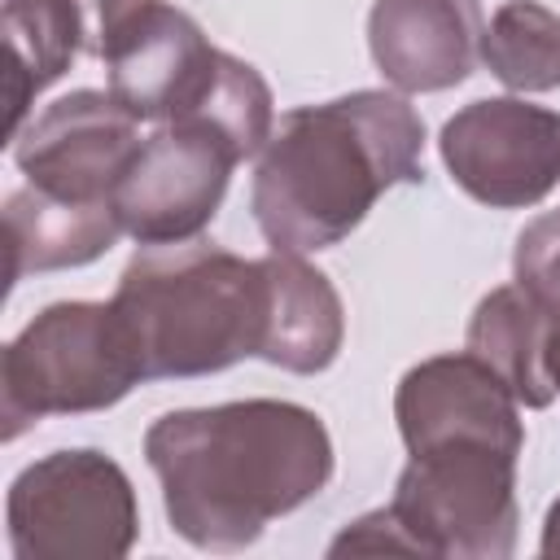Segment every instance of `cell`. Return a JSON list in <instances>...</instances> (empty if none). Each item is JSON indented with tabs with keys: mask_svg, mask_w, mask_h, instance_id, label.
Segmentation results:
<instances>
[{
	"mask_svg": "<svg viewBox=\"0 0 560 560\" xmlns=\"http://www.w3.org/2000/svg\"><path fill=\"white\" fill-rule=\"evenodd\" d=\"M144 459L171 529L201 551H241L332 477L328 424L284 398L179 407L149 424Z\"/></svg>",
	"mask_w": 560,
	"mask_h": 560,
	"instance_id": "6da1fadb",
	"label": "cell"
},
{
	"mask_svg": "<svg viewBox=\"0 0 560 560\" xmlns=\"http://www.w3.org/2000/svg\"><path fill=\"white\" fill-rule=\"evenodd\" d=\"M424 122L402 92L359 88L289 109L258 149L249 210L271 249L341 245L398 184H420Z\"/></svg>",
	"mask_w": 560,
	"mask_h": 560,
	"instance_id": "7a4b0ae2",
	"label": "cell"
},
{
	"mask_svg": "<svg viewBox=\"0 0 560 560\" xmlns=\"http://www.w3.org/2000/svg\"><path fill=\"white\" fill-rule=\"evenodd\" d=\"M114 311L144 381H188L258 359L267 341V271L210 241L144 245L118 276Z\"/></svg>",
	"mask_w": 560,
	"mask_h": 560,
	"instance_id": "3957f363",
	"label": "cell"
},
{
	"mask_svg": "<svg viewBox=\"0 0 560 560\" xmlns=\"http://www.w3.org/2000/svg\"><path fill=\"white\" fill-rule=\"evenodd\" d=\"M144 381L114 302H52L0 354L4 438L44 416H83L122 402Z\"/></svg>",
	"mask_w": 560,
	"mask_h": 560,
	"instance_id": "277c9868",
	"label": "cell"
},
{
	"mask_svg": "<svg viewBox=\"0 0 560 560\" xmlns=\"http://www.w3.org/2000/svg\"><path fill=\"white\" fill-rule=\"evenodd\" d=\"M516 459L494 442H442L407 455L385 503L407 556L508 560L521 525Z\"/></svg>",
	"mask_w": 560,
	"mask_h": 560,
	"instance_id": "5b68a950",
	"label": "cell"
},
{
	"mask_svg": "<svg viewBox=\"0 0 560 560\" xmlns=\"http://www.w3.org/2000/svg\"><path fill=\"white\" fill-rule=\"evenodd\" d=\"M4 529L18 560H122L140 538L136 486L96 446L52 451L13 477Z\"/></svg>",
	"mask_w": 560,
	"mask_h": 560,
	"instance_id": "8992f818",
	"label": "cell"
},
{
	"mask_svg": "<svg viewBox=\"0 0 560 560\" xmlns=\"http://www.w3.org/2000/svg\"><path fill=\"white\" fill-rule=\"evenodd\" d=\"M96 57L114 101L140 122H175L210 92L223 48L166 0H92Z\"/></svg>",
	"mask_w": 560,
	"mask_h": 560,
	"instance_id": "52a82bcc",
	"label": "cell"
},
{
	"mask_svg": "<svg viewBox=\"0 0 560 560\" xmlns=\"http://www.w3.org/2000/svg\"><path fill=\"white\" fill-rule=\"evenodd\" d=\"M438 153L472 201L525 210L560 184V114L525 96H486L442 122Z\"/></svg>",
	"mask_w": 560,
	"mask_h": 560,
	"instance_id": "ba28073f",
	"label": "cell"
},
{
	"mask_svg": "<svg viewBox=\"0 0 560 560\" xmlns=\"http://www.w3.org/2000/svg\"><path fill=\"white\" fill-rule=\"evenodd\" d=\"M241 153L201 122H162L144 136L114 188L118 223L140 245L197 241L223 206Z\"/></svg>",
	"mask_w": 560,
	"mask_h": 560,
	"instance_id": "9c48e42d",
	"label": "cell"
},
{
	"mask_svg": "<svg viewBox=\"0 0 560 560\" xmlns=\"http://www.w3.org/2000/svg\"><path fill=\"white\" fill-rule=\"evenodd\" d=\"M140 144V118L127 114L109 88L57 96L9 140L26 184L66 201H114Z\"/></svg>",
	"mask_w": 560,
	"mask_h": 560,
	"instance_id": "30bf717a",
	"label": "cell"
},
{
	"mask_svg": "<svg viewBox=\"0 0 560 560\" xmlns=\"http://www.w3.org/2000/svg\"><path fill=\"white\" fill-rule=\"evenodd\" d=\"M394 420L407 455L442 442H494L525 451L516 394L472 354H433L402 372L394 389Z\"/></svg>",
	"mask_w": 560,
	"mask_h": 560,
	"instance_id": "8fae6325",
	"label": "cell"
},
{
	"mask_svg": "<svg viewBox=\"0 0 560 560\" xmlns=\"http://www.w3.org/2000/svg\"><path fill=\"white\" fill-rule=\"evenodd\" d=\"M368 48L394 92H446L481 57L477 0H376Z\"/></svg>",
	"mask_w": 560,
	"mask_h": 560,
	"instance_id": "7c38bea8",
	"label": "cell"
},
{
	"mask_svg": "<svg viewBox=\"0 0 560 560\" xmlns=\"http://www.w3.org/2000/svg\"><path fill=\"white\" fill-rule=\"evenodd\" d=\"M262 271H267V341L258 359L298 376H315L332 368L346 341V311L332 280L289 249H271L262 258Z\"/></svg>",
	"mask_w": 560,
	"mask_h": 560,
	"instance_id": "4fadbf2b",
	"label": "cell"
},
{
	"mask_svg": "<svg viewBox=\"0 0 560 560\" xmlns=\"http://www.w3.org/2000/svg\"><path fill=\"white\" fill-rule=\"evenodd\" d=\"M4 31V105L13 140L26 127V114L44 88H52L83 48L96 52V18L92 0H4L0 9Z\"/></svg>",
	"mask_w": 560,
	"mask_h": 560,
	"instance_id": "5bb4252c",
	"label": "cell"
},
{
	"mask_svg": "<svg viewBox=\"0 0 560 560\" xmlns=\"http://www.w3.org/2000/svg\"><path fill=\"white\" fill-rule=\"evenodd\" d=\"M4 236H9V284L31 271L88 267L122 236L114 201H66L22 184L4 201Z\"/></svg>",
	"mask_w": 560,
	"mask_h": 560,
	"instance_id": "9a60e30c",
	"label": "cell"
},
{
	"mask_svg": "<svg viewBox=\"0 0 560 560\" xmlns=\"http://www.w3.org/2000/svg\"><path fill=\"white\" fill-rule=\"evenodd\" d=\"M542 332H547V315L516 284H503L477 302L464 350H472L516 394L521 407L542 411L556 398L542 372Z\"/></svg>",
	"mask_w": 560,
	"mask_h": 560,
	"instance_id": "2e32d148",
	"label": "cell"
},
{
	"mask_svg": "<svg viewBox=\"0 0 560 560\" xmlns=\"http://www.w3.org/2000/svg\"><path fill=\"white\" fill-rule=\"evenodd\" d=\"M481 61L512 92L560 88V13L542 0H503L481 26Z\"/></svg>",
	"mask_w": 560,
	"mask_h": 560,
	"instance_id": "e0dca14e",
	"label": "cell"
},
{
	"mask_svg": "<svg viewBox=\"0 0 560 560\" xmlns=\"http://www.w3.org/2000/svg\"><path fill=\"white\" fill-rule=\"evenodd\" d=\"M512 284L547 319L560 315V206L521 228L512 249Z\"/></svg>",
	"mask_w": 560,
	"mask_h": 560,
	"instance_id": "ac0fdd59",
	"label": "cell"
},
{
	"mask_svg": "<svg viewBox=\"0 0 560 560\" xmlns=\"http://www.w3.org/2000/svg\"><path fill=\"white\" fill-rule=\"evenodd\" d=\"M542 372H547L551 389L560 394V315H551L547 332H542Z\"/></svg>",
	"mask_w": 560,
	"mask_h": 560,
	"instance_id": "d6986e66",
	"label": "cell"
},
{
	"mask_svg": "<svg viewBox=\"0 0 560 560\" xmlns=\"http://www.w3.org/2000/svg\"><path fill=\"white\" fill-rule=\"evenodd\" d=\"M538 551L547 560H560V494L551 499L547 516H542V538H538Z\"/></svg>",
	"mask_w": 560,
	"mask_h": 560,
	"instance_id": "ffe728a7",
	"label": "cell"
}]
</instances>
